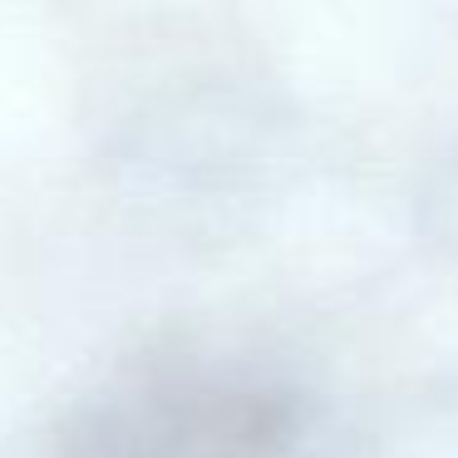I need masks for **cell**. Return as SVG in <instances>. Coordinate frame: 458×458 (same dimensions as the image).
Listing matches in <instances>:
<instances>
[{
	"label": "cell",
	"mask_w": 458,
	"mask_h": 458,
	"mask_svg": "<svg viewBox=\"0 0 458 458\" xmlns=\"http://www.w3.org/2000/svg\"><path fill=\"white\" fill-rule=\"evenodd\" d=\"M291 438V404L261 385L153 369L74 409L60 458H286Z\"/></svg>",
	"instance_id": "1"
}]
</instances>
